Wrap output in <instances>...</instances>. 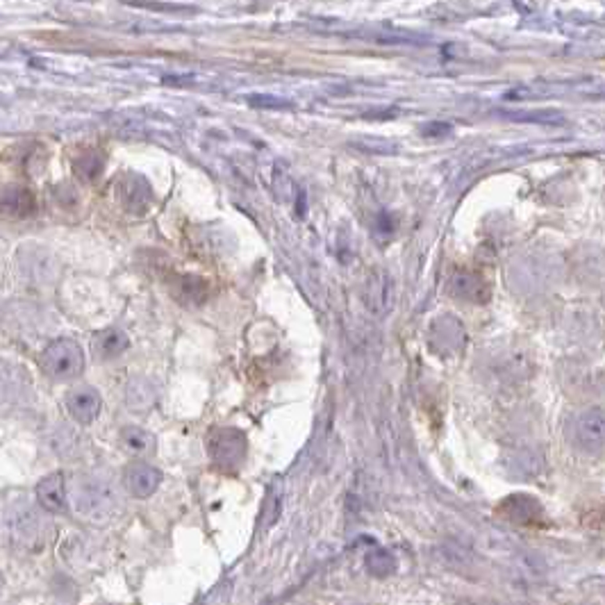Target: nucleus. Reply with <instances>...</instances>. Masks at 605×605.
Returning <instances> with one entry per match:
<instances>
[{"label":"nucleus","mask_w":605,"mask_h":605,"mask_svg":"<svg viewBox=\"0 0 605 605\" xmlns=\"http://www.w3.org/2000/svg\"><path fill=\"white\" fill-rule=\"evenodd\" d=\"M171 292L187 307H196L207 299V282L198 276H175V281L171 282Z\"/></svg>","instance_id":"nucleus-13"},{"label":"nucleus","mask_w":605,"mask_h":605,"mask_svg":"<svg viewBox=\"0 0 605 605\" xmlns=\"http://www.w3.org/2000/svg\"><path fill=\"white\" fill-rule=\"evenodd\" d=\"M249 102L253 107H260V110H287V107H292L290 102L281 99H271V96H250Z\"/></svg>","instance_id":"nucleus-21"},{"label":"nucleus","mask_w":605,"mask_h":605,"mask_svg":"<svg viewBox=\"0 0 605 605\" xmlns=\"http://www.w3.org/2000/svg\"><path fill=\"white\" fill-rule=\"evenodd\" d=\"M116 196L130 214H143L153 203V189L146 178L128 174L116 185Z\"/></svg>","instance_id":"nucleus-6"},{"label":"nucleus","mask_w":605,"mask_h":605,"mask_svg":"<svg viewBox=\"0 0 605 605\" xmlns=\"http://www.w3.org/2000/svg\"><path fill=\"white\" fill-rule=\"evenodd\" d=\"M281 504H282V496L278 494L276 487H273V490L269 492L267 501H264V507H262V516H264L262 525H264V528H269V525H271L273 521L278 519V512H281Z\"/></svg>","instance_id":"nucleus-20"},{"label":"nucleus","mask_w":605,"mask_h":605,"mask_svg":"<svg viewBox=\"0 0 605 605\" xmlns=\"http://www.w3.org/2000/svg\"><path fill=\"white\" fill-rule=\"evenodd\" d=\"M128 344H130L128 334H125L123 330H119V328L102 330V333L96 334V339H94L96 353H99L101 357H105V360L119 357L121 353L128 348Z\"/></svg>","instance_id":"nucleus-15"},{"label":"nucleus","mask_w":605,"mask_h":605,"mask_svg":"<svg viewBox=\"0 0 605 605\" xmlns=\"http://www.w3.org/2000/svg\"><path fill=\"white\" fill-rule=\"evenodd\" d=\"M366 302L374 314H383L392 305V281L385 273H376L369 281V290H366Z\"/></svg>","instance_id":"nucleus-14"},{"label":"nucleus","mask_w":605,"mask_h":605,"mask_svg":"<svg viewBox=\"0 0 605 605\" xmlns=\"http://www.w3.org/2000/svg\"><path fill=\"white\" fill-rule=\"evenodd\" d=\"M205 446H207L209 460L223 472H237L246 460V435L237 428H212L207 432Z\"/></svg>","instance_id":"nucleus-1"},{"label":"nucleus","mask_w":605,"mask_h":605,"mask_svg":"<svg viewBox=\"0 0 605 605\" xmlns=\"http://www.w3.org/2000/svg\"><path fill=\"white\" fill-rule=\"evenodd\" d=\"M101 394L94 387H78L67 394V409L78 423H91L101 412Z\"/></svg>","instance_id":"nucleus-10"},{"label":"nucleus","mask_w":605,"mask_h":605,"mask_svg":"<svg viewBox=\"0 0 605 605\" xmlns=\"http://www.w3.org/2000/svg\"><path fill=\"white\" fill-rule=\"evenodd\" d=\"M449 123H430L428 128H423V134L426 137H432V134H446L449 133Z\"/></svg>","instance_id":"nucleus-22"},{"label":"nucleus","mask_w":605,"mask_h":605,"mask_svg":"<svg viewBox=\"0 0 605 605\" xmlns=\"http://www.w3.org/2000/svg\"><path fill=\"white\" fill-rule=\"evenodd\" d=\"M569 440L578 451L601 455L605 444V419L601 408H589L571 419Z\"/></svg>","instance_id":"nucleus-5"},{"label":"nucleus","mask_w":605,"mask_h":605,"mask_svg":"<svg viewBox=\"0 0 605 605\" xmlns=\"http://www.w3.org/2000/svg\"><path fill=\"white\" fill-rule=\"evenodd\" d=\"M5 524H7V535L14 547L30 548V551L41 547L44 521L27 504H16L9 507Z\"/></svg>","instance_id":"nucleus-4"},{"label":"nucleus","mask_w":605,"mask_h":605,"mask_svg":"<svg viewBox=\"0 0 605 605\" xmlns=\"http://www.w3.org/2000/svg\"><path fill=\"white\" fill-rule=\"evenodd\" d=\"M449 294L460 301L485 302L490 301V285L483 281V276L472 271H455L449 282Z\"/></svg>","instance_id":"nucleus-9"},{"label":"nucleus","mask_w":605,"mask_h":605,"mask_svg":"<svg viewBox=\"0 0 605 605\" xmlns=\"http://www.w3.org/2000/svg\"><path fill=\"white\" fill-rule=\"evenodd\" d=\"M102 169H105V160H102L101 153L90 151L82 153L76 162H73V174L82 180V183H94L102 175Z\"/></svg>","instance_id":"nucleus-17"},{"label":"nucleus","mask_w":605,"mask_h":605,"mask_svg":"<svg viewBox=\"0 0 605 605\" xmlns=\"http://www.w3.org/2000/svg\"><path fill=\"white\" fill-rule=\"evenodd\" d=\"M23 269H26L27 276L37 282H44L48 281V278H53V269L44 267V250H35V253L27 255V258L23 260Z\"/></svg>","instance_id":"nucleus-19"},{"label":"nucleus","mask_w":605,"mask_h":605,"mask_svg":"<svg viewBox=\"0 0 605 605\" xmlns=\"http://www.w3.org/2000/svg\"><path fill=\"white\" fill-rule=\"evenodd\" d=\"M73 505L87 519H105L116 505L114 492L101 478H80L73 490Z\"/></svg>","instance_id":"nucleus-3"},{"label":"nucleus","mask_w":605,"mask_h":605,"mask_svg":"<svg viewBox=\"0 0 605 605\" xmlns=\"http://www.w3.org/2000/svg\"><path fill=\"white\" fill-rule=\"evenodd\" d=\"M123 483L130 494L137 496V499H148L160 487L162 472L148 462H133L125 467Z\"/></svg>","instance_id":"nucleus-7"},{"label":"nucleus","mask_w":605,"mask_h":605,"mask_svg":"<svg viewBox=\"0 0 605 605\" xmlns=\"http://www.w3.org/2000/svg\"><path fill=\"white\" fill-rule=\"evenodd\" d=\"M499 515L519 525H533L544 521V507L528 494H512L499 505Z\"/></svg>","instance_id":"nucleus-8"},{"label":"nucleus","mask_w":605,"mask_h":605,"mask_svg":"<svg viewBox=\"0 0 605 605\" xmlns=\"http://www.w3.org/2000/svg\"><path fill=\"white\" fill-rule=\"evenodd\" d=\"M121 441L134 455H148L155 451V437L139 426H128L121 430Z\"/></svg>","instance_id":"nucleus-16"},{"label":"nucleus","mask_w":605,"mask_h":605,"mask_svg":"<svg viewBox=\"0 0 605 605\" xmlns=\"http://www.w3.org/2000/svg\"><path fill=\"white\" fill-rule=\"evenodd\" d=\"M41 369L53 380H73L85 369V353L73 339H55L41 353Z\"/></svg>","instance_id":"nucleus-2"},{"label":"nucleus","mask_w":605,"mask_h":605,"mask_svg":"<svg viewBox=\"0 0 605 605\" xmlns=\"http://www.w3.org/2000/svg\"><path fill=\"white\" fill-rule=\"evenodd\" d=\"M37 499L39 505L48 512H67L69 507V492H67V481H64L62 473H53V476H46L44 481L37 485Z\"/></svg>","instance_id":"nucleus-11"},{"label":"nucleus","mask_w":605,"mask_h":605,"mask_svg":"<svg viewBox=\"0 0 605 605\" xmlns=\"http://www.w3.org/2000/svg\"><path fill=\"white\" fill-rule=\"evenodd\" d=\"M37 209L35 196L32 192H27L26 187H9L5 189L3 196H0V212L9 214V217L26 218L32 217Z\"/></svg>","instance_id":"nucleus-12"},{"label":"nucleus","mask_w":605,"mask_h":605,"mask_svg":"<svg viewBox=\"0 0 605 605\" xmlns=\"http://www.w3.org/2000/svg\"><path fill=\"white\" fill-rule=\"evenodd\" d=\"M366 571L376 578H387L397 571V557L387 551V548H374L366 556Z\"/></svg>","instance_id":"nucleus-18"}]
</instances>
